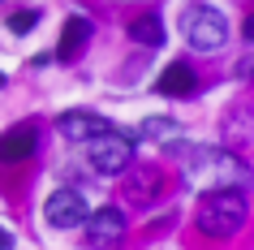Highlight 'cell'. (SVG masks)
<instances>
[{"instance_id": "6da1fadb", "label": "cell", "mask_w": 254, "mask_h": 250, "mask_svg": "<svg viewBox=\"0 0 254 250\" xmlns=\"http://www.w3.org/2000/svg\"><path fill=\"white\" fill-rule=\"evenodd\" d=\"M177 156H181L186 181L194 190H241L250 181V168L233 151H220V147H177Z\"/></svg>"}, {"instance_id": "7a4b0ae2", "label": "cell", "mask_w": 254, "mask_h": 250, "mask_svg": "<svg viewBox=\"0 0 254 250\" xmlns=\"http://www.w3.org/2000/svg\"><path fill=\"white\" fill-rule=\"evenodd\" d=\"M246 216H250V207H246L241 190H207L194 220L207 237H233L246 224Z\"/></svg>"}, {"instance_id": "3957f363", "label": "cell", "mask_w": 254, "mask_h": 250, "mask_svg": "<svg viewBox=\"0 0 254 250\" xmlns=\"http://www.w3.org/2000/svg\"><path fill=\"white\" fill-rule=\"evenodd\" d=\"M181 35L194 52H215L228 43V17L211 4H190L181 13Z\"/></svg>"}, {"instance_id": "277c9868", "label": "cell", "mask_w": 254, "mask_h": 250, "mask_svg": "<svg viewBox=\"0 0 254 250\" xmlns=\"http://www.w3.org/2000/svg\"><path fill=\"white\" fill-rule=\"evenodd\" d=\"M86 156H91V168L104 172V177H121V172L134 164V138L121 130H104L86 143Z\"/></svg>"}, {"instance_id": "5b68a950", "label": "cell", "mask_w": 254, "mask_h": 250, "mask_svg": "<svg viewBox=\"0 0 254 250\" xmlns=\"http://www.w3.org/2000/svg\"><path fill=\"white\" fill-rule=\"evenodd\" d=\"M129 233V224H125V211L117 207H99L95 216H86V246L91 250H117Z\"/></svg>"}, {"instance_id": "8992f818", "label": "cell", "mask_w": 254, "mask_h": 250, "mask_svg": "<svg viewBox=\"0 0 254 250\" xmlns=\"http://www.w3.org/2000/svg\"><path fill=\"white\" fill-rule=\"evenodd\" d=\"M86 198L78 190H56L48 203H43V220L52 224V229H82L86 224Z\"/></svg>"}, {"instance_id": "52a82bcc", "label": "cell", "mask_w": 254, "mask_h": 250, "mask_svg": "<svg viewBox=\"0 0 254 250\" xmlns=\"http://www.w3.org/2000/svg\"><path fill=\"white\" fill-rule=\"evenodd\" d=\"M56 130L65 134L69 143H91L95 134L112 130L104 117H95V112H86V108H73V112H61V121H56Z\"/></svg>"}, {"instance_id": "ba28073f", "label": "cell", "mask_w": 254, "mask_h": 250, "mask_svg": "<svg viewBox=\"0 0 254 250\" xmlns=\"http://www.w3.org/2000/svg\"><path fill=\"white\" fill-rule=\"evenodd\" d=\"M35 147H39L35 125H13L9 134H0V160H4V164H22V160H30V156H35Z\"/></svg>"}, {"instance_id": "9c48e42d", "label": "cell", "mask_w": 254, "mask_h": 250, "mask_svg": "<svg viewBox=\"0 0 254 250\" xmlns=\"http://www.w3.org/2000/svg\"><path fill=\"white\" fill-rule=\"evenodd\" d=\"M194 86H198V78H194V69H190L186 61H173V65L160 74V82H155V91H160V95H177V99L194 95Z\"/></svg>"}, {"instance_id": "30bf717a", "label": "cell", "mask_w": 254, "mask_h": 250, "mask_svg": "<svg viewBox=\"0 0 254 250\" xmlns=\"http://www.w3.org/2000/svg\"><path fill=\"white\" fill-rule=\"evenodd\" d=\"M86 39H91V17H86V13H73V17L65 22V35H61L56 56H61V61H73V56L86 48Z\"/></svg>"}, {"instance_id": "8fae6325", "label": "cell", "mask_w": 254, "mask_h": 250, "mask_svg": "<svg viewBox=\"0 0 254 250\" xmlns=\"http://www.w3.org/2000/svg\"><path fill=\"white\" fill-rule=\"evenodd\" d=\"M160 185H164L160 168H151V164H142V168H138V164H134V181H129V190H125V194L134 198V203H155V198H160Z\"/></svg>"}, {"instance_id": "7c38bea8", "label": "cell", "mask_w": 254, "mask_h": 250, "mask_svg": "<svg viewBox=\"0 0 254 250\" xmlns=\"http://www.w3.org/2000/svg\"><path fill=\"white\" fill-rule=\"evenodd\" d=\"M129 39L142 43V48H160V43L168 39V30H164V22H160L155 13H142V17L129 22Z\"/></svg>"}, {"instance_id": "4fadbf2b", "label": "cell", "mask_w": 254, "mask_h": 250, "mask_svg": "<svg viewBox=\"0 0 254 250\" xmlns=\"http://www.w3.org/2000/svg\"><path fill=\"white\" fill-rule=\"evenodd\" d=\"M138 138H147V143H177L181 138V125L173 117H147L142 130H138Z\"/></svg>"}, {"instance_id": "5bb4252c", "label": "cell", "mask_w": 254, "mask_h": 250, "mask_svg": "<svg viewBox=\"0 0 254 250\" xmlns=\"http://www.w3.org/2000/svg\"><path fill=\"white\" fill-rule=\"evenodd\" d=\"M35 22H39V9H17V13L9 17V30H13V35H26V30H35Z\"/></svg>"}, {"instance_id": "9a60e30c", "label": "cell", "mask_w": 254, "mask_h": 250, "mask_svg": "<svg viewBox=\"0 0 254 250\" xmlns=\"http://www.w3.org/2000/svg\"><path fill=\"white\" fill-rule=\"evenodd\" d=\"M0 250H13V233H9L4 224H0Z\"/></svg>"}, {"instance_id": "2e32d148", "label": "cell", "mask_w": 254, "mask_h": 250, "mask_svg": "<svg viewBox=\"0 0 254 250\" xmlns=\"http://www.w3.org/2000/svg\"><path fill=\"white\" fill-rule=\"evenodd\" d=\"M241 35H246V39H250V43H254V13H250V17H246V30H241Z\"/></svg>"}, {"instance_id": "e0dca14e", "label": "cell", "mask_w": 254, "mask_h": 250, "mask_svg": "<svg viewBox=\"0 0 254 250\" xmlns=\"http://www.w3.org/2000/svg\"><path fill=\"white\" fill-rule=\"evenodd\" d=\"M0 91H4V74H0Z\"/></svg>"}]
</instances>
